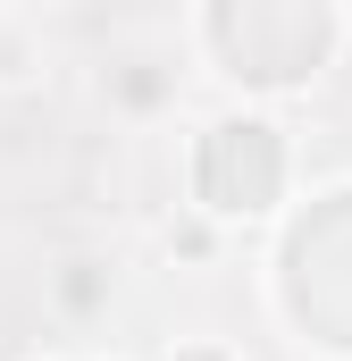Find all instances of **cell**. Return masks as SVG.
Instances as JSON below:
<instances>
[{
    "label": "cell",
    "instance_id": "6da1fadb",
    "mask_svg": "<svg viewBox=\"0 0 352 361\" xmlns=\"http://www.w3.org/2000/svg\"><path fill=\"white\" fill-rule=\"evenodd\" d=\"M210 42L244 85H302L327 59L336 17L327 8H210Z\"/></svg>",
    "mask_w": 352,
    "mask_h": 361
},
{
    "label": "cell",
    "instance_id": "7a4b0ae2",
    "mask_svg": "<svg viewBox=\"0 0 352 361\" xmlns=\"http://www.w3.org/2000/svg\"><path fill=\"white\" fill-rule=\"evenodd\" d=\"M285 185V152H277V126L252 118H227L201 135V202L218 210H268Z\"/></svg>",
    "mask_w": 352,
    "mask_h": 361
},
{
    "label": "cell",
    "instance_id": "3957f363",
    "mask_svg": "<svg viewBox=\"0 0 352 361\" xmlns=\"http://www.w3.org/2000/svg\"><path fill=\"white\" fill-rule=\"evenodd\" d=\"M184 361H218V353H184Z\"/></svg>",
    "mask_w": 352,
    "mask_h": 361
}]
</instances>
